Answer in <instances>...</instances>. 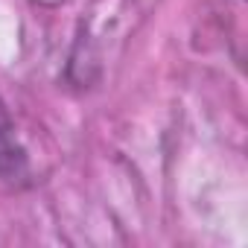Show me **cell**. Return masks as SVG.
I'll return each instance as SVG.
<instances>
[{"instance_id": "1", "label": "cell", "mask_w": 248, "mask_h": 248, "mask_svg": "<svg viewBox=\"0 0 248 248\" xmlns=\"http://www.w3.org/2000/svg\"><path fill=\"white\" fill-rule=\"evenodd\" d=\"M0 181L9 187H27L32 181L27 146L18 138L15 120L3 99H0Z\"/></svg>"}]
</instances>
